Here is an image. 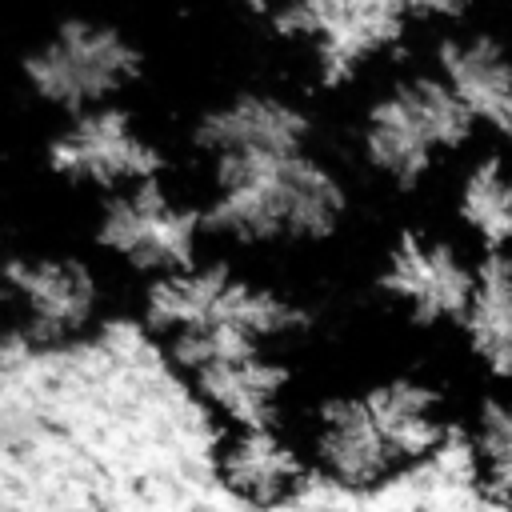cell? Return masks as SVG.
I'll return each mask as SVG.
<instances>
[{
  "label": "cell",
  "mask_w": 512,
  "mask_h": 512,
  "mask_svg": "<svg viewBox=\"0 0 512 512\" xmlns=\"http://www.w3.org/2000/svg\"><path fill=\"white\" fill-rule=\"evenodd\" d=\"M440 76L460 96L468 116L512 140V52L484 36H452L440 44Z\"/></svg>",
  "instance_id": "cell-14"
},
{
  "label": "cell",
  "mask_w": 512,
  "mask_h": 512,
  "mask_svg": "<svg viewBox=\"0 0 512 512\" xmlns=\"http://www.w3.org/2000/svg\"><path fill=\"white\" fill-rule=\"evenodd\" d=\"M472 464L484 496L512 508V396H488L476 408Z\"/></svg>",
  "instance_id": "cell-17"
},
{
  "label": "cell",
  "mask_w": 512,
  "mask_h": 512,
  "mask_svg": "<svg viewBox=\"0 0 512 512\" xmlns=\"http://www.w3.org/2000/svg\"><path fill=\"white\" fill-rule=\"evenodd\" d=\"M460 224L492 252H512V168L500 156L476 160L456 188Z\"/></svg>",
  "instance_id": "cell-16"
},
{
  "label": "cell",
  "mask_w": 512,
  "mask_h": 512,
  "mask_svg": "<svg viewBox=\"0 0 512 512\" xmlns=\"http://www.w3.org/2000/svg\"><path fill=\"white\" fill-rule=\"evenodd\" d=\"M48 168L72 184L116 196L124 188L156 180L164 156L124 108L108 104L68 116V124H60V132L48 140Z\"/></svg>",
  "instance_id": "cell-7"
},
{
  "label": "cell",
  "mask_w": 512,
  "mask_h": 512,
  "mask_svg": "<svg viewBox=\"0 0 512 512\" xmlns=\"http://www.w3.org/2000/svg\"><path fill=\"white\" fill-rule=\"evenodd\" d=\"M308 456L324 480H332L336 488H348V492H368V488H380V484L396 480L400 472H408V464L380 416L372 388L340 392V396H328L316 404Z\"/></svg>",
  "instance_id": "cell-8"
},
{
  "label": "cell",
  "mask_w": 512,
  "mask_h": 512,
  "mask_svg": "<svg viewBox=\"0 0 512 512\" xmlns=\"http://www.w3.org/2000/svg\"><path fill=\"white\" fill-rule=\"evenodd\" d=\"M508 256H512V252H508Z\"/></svg>",
  "instance_id": "cell-18"
},
{
  "label": "cell",
  "mask_w": 512,
  "mask_h": 512,
  "mask_svg": "<svg viewBox=\"0 0 512 512\" xmlns=\"http://www.w3.org/2000/svg\"><path fill=\"white\" fill-rule=\"evenodd\" d=\"M204 212L176 200L156 180L124 188L104 200L96 216V244L152 280L196 264Z\"/></svg>",
  "instance_id": "cell-6"
},
{
  "label": "cell",
  "mask_w": 512,
  "mask_h": 512,
  "mask_svg": "<svg viewBox=\"0 0 512 512\" xmlns=\"http://www.w3.org/2000/svg\"><path fill=\"white\" fill-rule=\"evenodd\" d=\"M12 320L28 344H68L100 316V280L76 256H12L4 268Z\"/></svg>",
  "instance_id": "cell-9"
},
{
  "label": "cell",
  "mask_w": 512,
  "mask_h": 512,
  "mask_svg": "<svg viewBox=\"0 0 512 512\" xmlns=\"http://www.w3.org/2000/svg\"><path fill=\"white\" fill-rule=\"evenodd\" d=\"M480 264H472L452 240L428 232H404L380 268V288L416 324H464L476 296Z\"/></svg>",
  "instance_id": "cell-10"
},
{
  "label": "cell",
  "mask_w": 512,
  "mask_h": 512,
  "mask_svg": "<svg viewBox=\"0 0 512 512\" xmlns=\"http://www.w3.org/2000/svg\"><path fill=\"white\" fill-rule=\"evenodd\" d=\"M188 388L228 420V428H264L276 416L280 392L288 384V368L268 348L200 356L176 368Z\"/></svg>",
  "instance_id": "cell-12"
},
{
  "label": "cell",
  "mask_w": 512,
  "mask_h": 512,
  "mask_svg": "<svg viewBox=\"0 0 512 512\" xmlns=\"http://www.w3.org/2000/svg\"><path fill=\"white\" fill-rule=\"evenodd\" d=\"M304 140H308V116L292 100L272 92H236L204 108L192 124V148L208 156V164L300 152Z\"/></svg>",
  "instance_id": "cell-11"
},
{
  "label": "cell",
  "mask_w": 512,
  "mask_h": 512,
  "mask_svg": "<svg viewBox=\"0 0 512 512\" xmlns=\"http://www.w3.org/2000/svg\"><path fill=\"white\" fill-rule=\"evenodd\" d=\"M416 12L396 0H304L272 12L280 36L304 40L324 84L352 80L372 56L392 48Z\"/></svg>",
  "instance_id": "cell-5"
},
{
  "label": "cell",
  "mask_w": 512,
  "mask_h": 512,
  "mask_svg": "<svg viewBox=\"0 0 512 512\" xmlns=\"http://www.w3.org/2000/svg\"><path fill=\"white\" fill-rule=\"evenodd\" d=\"M476 120L440 72H412L392 80L364 108L360 152L392 184H416L448 152H460Z\"/></svg>",
  "instance_id": "cell-3"
},
{
  "label": "cell",
  "mask_w": 512,
  "mask_h": 512,
  "mask_svg": "<svg viewBox=\"0 0 512 512\" xmlns=\"http://www.w3.org/2000/svg\"><path fill=\"white\" fill-rule=\"evenodd\" d=\"M472 356L496 376L512 380V256L492 252L480 260L476 296L464 316Z\"/></svg>",
  "instance_id": "cell-15"
},
{
  "label": "cell",
  "mask_w": 512,
  "mask_h": 512,
  "mask_svg": "<svg viewBox=\"0 0 512 512\" xmlns=\"http://www.w3.org/2000/svg\"><path fill=\"white\" fill-rule=\"evenodd\" d=\"M20 72L32 96L68 116H80L108 108L112 96H120L140 76V52L116 24L72 16L24 52Z\"/></svg>",
  "instance_id": "cell-4"
},
{
  "label": "cell",
  "mask_w": 512,
  "mask_h": 512,
  "mask_svg": "<svg viewBox=\"0 0 512 512\" xmlns=\"http://www.w3.org/2000/svg\"><path fill=\"white\" fill-rule=\"evenodd\" d=\"M344 216V184L308 148L212 164L204 224L240 244L324 240Z\"/></svg>",
  "instance_id": "cell-2"
},
{
  "label": "cell",
  "mask_w": 512,
  "mask_h": 512,
  "mask_svg": "<svg viewBox=\"0 0 512 512\" xmlns=\"http://www.w3.org/2000/svg\"><path fill=\"white\" fill-rule=\"evenodd\" d=\"M216 476L236 500L252 508H276L300 492L308 460L272 424L228 428V436L216 448Z\"/></svg>",
  "instance_id": "cell-13"
},
{
  "label": "cell",
  "mask_w": 512,
  "mask_h": 512,
  "mask_svg": "<svg viewBox=\"0 0 512 512\" xmlns=\"http://www.w3.org/2000/svg\"><path fill=\"white\" fill-rule=\"evenodd\" d=\"M140 316L168 352L172 368H184L200 356L268 348L304 324V312L288 296L240 276L228 264L200 260L184 272L152 280Z\"/></svg>",
  "instance_id": "cell-1"
}]
</instances>
